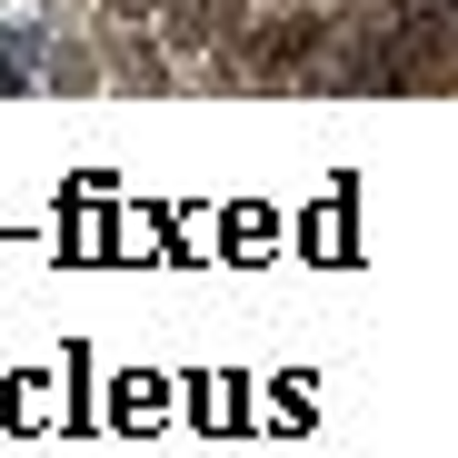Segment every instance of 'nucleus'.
Listing matches in <instances>:
<instances>
[{
  "mask_svg": "<svg viewBox=\"0 0 458 458\" xmlns=\"http://www.w3.org/2000/svg\"><path fill=\"white\" fill-rule=\"evenodd\" d=\"M259 30H269V40H259V81H289V70H310V60L329 50V21H319V11H269Z\"/></svg>",
  "mask_w": 458,
  "mask_h": 458,
  "instance_id": "1",
  "label": "nucleus"
},
{
  "mask_svg": "<svg viewBox=\"0 0 458 458\" xmlns=\"http://www.w3.org/2000/svg\"><path fill=\"white\" fill-rule=\"evenodd\" d=\"M30 60H40V40L11 30V40H0V90H21V81H30Z\"/></svg>",
  "mask_w": 458,
  "mask_h": 458,
  "instance_id": "2",
  "label": "nucleus"
},
{
  "mask_svg": "<svg viewBox=\"0 0 458 458\" xmlns=\"http://www.w3.org/2000/svg\"><path fill=\"white\" fill-rule=\"evenodd\" d=\"M149 11H160V0H110V21H149Z\"/></svg>",
  "mask_w": 458,
  "mask_h": 458,
  "instance_id": "3",
  "label": "nucleus"
}]
</instances>
